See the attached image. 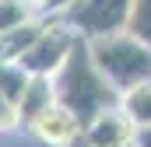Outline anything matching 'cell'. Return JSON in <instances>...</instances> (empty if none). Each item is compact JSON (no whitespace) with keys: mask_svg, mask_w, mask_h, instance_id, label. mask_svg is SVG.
Wrapping results in <instances>:
<instances>
[{"mask_svg":"<svg viewBox=\"0 0 151 147\" xmlns=\"http://www.w3.org/2000/svg\"><path fill=\"white\" fill-rule=\"evenodd\" d=\"M49 81H53L56 105H63V109L70 112L77 123H81V130L95 116H102V112H109V109L119 105V91L95 67L91 49H88V39H77V46L70 49V56L63 60V67L53 74Z\"/></svg>","mask_w":151,"mask_h":147,"instance_id":"6da1fadb","label":"cell"},{"mask_svg":"<svg viewBox=\"0 0 151 147\" xmlns=\"http://www.w3.org/2000/svg\"><path fill=\"white\" fill-rule=\"evenodd\" d=\"M88 49H91V60L102 70V77L119 95L151 81V46L134 39L127 28L113 32V35H102V39H88Z\"/></svg>","mask_w":151,"mask_h":147,"instance_id":"7a4b0ae2","label":"cell"},{"mask_svg":"<svg viewBox=\"0 0 151 147\" xmlns=\"http://www.w3.org/2000/svg\"><path fill=\"white\" fill-rule=\"evenodd\" d=\"M77 39L81 35H77L60 14H46L39 39L28 46V53H25L18 63L32 74V77H53V74L63 67V60L70 56V49L77 46Z\"/></svg>","mask_w":151,"mask_h":147,"instance_id":"3957f363","label":"cell"},{"mask_svg":"<svg viewBox=\"0 0 151 147\" xmlns=\"http://www.w3.org/2000/svg\"><path fill=\"white\" fill-rule=\"evenodd\" d=\"M60 18L81 39H102L127 28L130 0H74L67 11H60Z\"/></svg>","mask_w":151,"mask_h":147,"instance_id":"277c9868","label":"cell"},{"mask_svg":"<svg viewBox=\"0 0 151 147\" xmlns=\"http://www.w3.org/2000/svg\"><path fill=\"white\" fill-rule=\"evenodd\" d=\"M25 133L32 140H39V144H46V147H77V140H81V123L63 105L53 102L49 109H42L25 126Z\"/></svg>","mask_w":151,"mask_h":147,"instance_id":"5b68a950","label":"cell"},{"mask_svg":"<svg viewBox=\"0 0 151 147\" xmlns=\"http://www.w3.org/2000/svg\"><path fill=\"white\" fill-rule=\"evenodd\" d=\"M137 137V126L119 112V105L102 116H95L84 130H81V140L77 147H130Z\"/></svg>","mask_w":151,"mask_h":147,"instance_id":"8992f818","label":"cell"},{"mask_svg":"<svg viewBox=\"0 0 151 147\" xmlns=\"http://www.w3.org/2000/svg\"><path fill=\"white\" fill-rule=\"evenodd\" d=\"M56 98H53V81L49 77H32V84H28V91H25V98L18 102V116H21V130L35 119L42 109H49Z\"/></svg>","mask_w":151,"mask_h":147,"instance_id":"52a82bcc","label":"cell"},{"mask_svg":"<svg viewBox=\"0 0 151 147\" xmlns=\"http://www.w3.org/2000/svg\"><path fill=\"white\" fill-rule=\"evenodd\" d=\"M119 112H123L137 130L151 126V81L130 88V91H123V95H119Z\"/></svg>","mask_w":151,"mask_h":147,"instance_id":"ba28073f","label":"cell"},{"mask_svg":"<svg viewBox=\"0 0 151 147\" xmlns=\"http://www.w3.org/2000/svg\"><path fill=\"white\" fill-rule=\"evenodd\" d=\"M28 84H32V74L25 70L18 60H0V98H7V102L18 105L25 98Z\"/></svg>","mask_w":151,"mask_h":147,"instance_id":"9c48e42d","label":"cell"},{"mask_svg":"<svg viewBox=\"0 0 151 147\" xmlns=\"http://www.w3.org/2000/svg\"><path fill=\"white\" fill-rule=\"evenodd\" d=\"M39 18H42V11L32 7L28 0H0V35L18 32V28L39 21Z\"/></svg>","mask_w":151,"mask_h":147,"instance_id":"30bf717a","label":"cell"},{"mask_svg":"<svg viewBox=\"0 0 151 147\" xmlns=\"http://www.w3.org/2000/svg\"><path fill=\"white\" fill-rule=\"evenodd\" d=\"M127 32L151 46V0H130V18H127Z\"/></svg>","mask_w":151,"mask_h":147,"instance_id":"8fae6325","label":"cell"},{"mask_svg":"<svg viewBox=\"0 0 151 147\" xmlns=\"http://www.w3.org/2000/svg\"><path fill=\"white\" fill-rule=\"evenodd\" d=\"M11 130H21V116H18V105L0 98V133H11Z\"/></svg>","mask_w":151,"mask_h":147,"instance_id":"7c38bea8","label":"cell"},{"mask_svg":"<svg viewBox=\"0 0 151 147\" xmlns=\"http://www.w3.org/2000/svg\"><path fill=\"white\" fill-rule=\"evenodd\" d=\"M134 147H151V126L137 130V137H134Z\"/></svg>","mask_w":151,"mask_h":147,"instance_id":"4fadbf2b","label":"cell"},{"mask_svg":"<svg viewBox=\"0 0 151 147\" xmlns=\"http://www.w3.org/2000/svg\"><path fill=\"white\" fill-rule=\"evenodd\" d=\"M74 0H53V7H49V14H60V11H67Z\"/></svg>","mask_w":151,"mask_h":147,"instance_id":"5bb4252c","label":"cell"},{"mask_svg":"<svg viewBox=\"0 0 151 147\" xmlns=\"http://www.w3.org/2000/svg\"><path fill=\"white\" fill-rule=\"evenodd\" d=\"M28 4H32V7H39L42 14H49V7H53V0H28Z\"/></svg>","mask_w":151,"mask_h":147,"instance_id":"9a60e30c","label":"cell"},{"mask_svg":"<svg viewBox=\"0 0 151 147\" xmlns=\"http://www.w3.org/2000/svg\"><path fill=\"white\" fill-rule=\"evenodd\" d=\"M130 147H134V144H130Z\"/></svg>","mask_w":151,"mask_h":147,"instance_id":"2e32d148","label":"cell"}]
</instances>
